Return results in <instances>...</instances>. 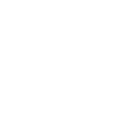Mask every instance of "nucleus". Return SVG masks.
Instances as JSON below:
<instances>
[]
</instances>
